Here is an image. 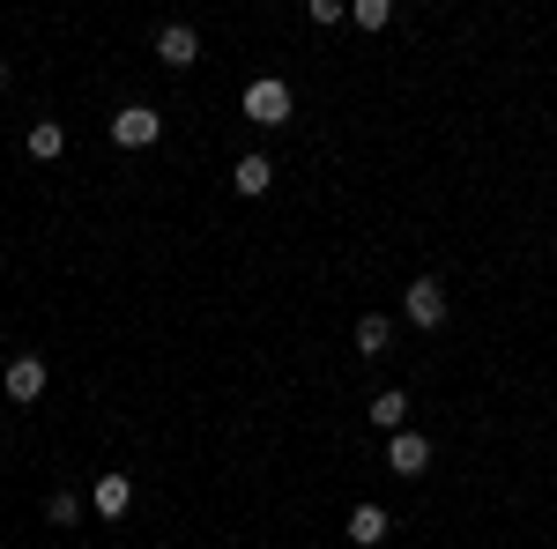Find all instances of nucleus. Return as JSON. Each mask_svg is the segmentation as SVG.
Masks as SVG:
<instances>
[{"label":"nucleus","instance_id":"nucleus-1","mask_svg":"<svg viewBox=\"0 0 557 549\" xmlns=\"http://www.w3.org/2000/svg\"><path fill=\"white\" fill-rule=\"evenodd\" d=\"M238 104H246V120H253V127H283V120L298 112V97H290V83H283V75L246 83V97H238Z\"/></svg>","mask_w":557,"mask_h":549},{"label":"nucleus","instance_id":"nucleus-2","mask_svg":"<svg viewBox=\"0 0 557 549\" xmlns=\"http://www.w3.org/2000/svg\"><path fill=\"white\" fill-rule=\"evenodd\" d=\"M112 141H120V149H157V141H164V112H157V104H120V112H112Z\"/></svg>","mask_w":557,"mask_h":549},{"label":"nucleus","instance_id":"nucleus-3","mask_svg":"<svg viewBox=\"0 0 557 549\" xmlns=\"http://www.w3.org/2000/svg\"><path fill=\"white\" fill-rule=\"evenodd\" d=\"M386 467H394V475H424L431 467V438L424 431H394V438H386Z\"/></svg>","mask_w":557,"mask_h":549},{"label":"nucleus","instance_id":"nucleus-4","mask_svg":"<svg viewBox=\"0 0 557 549\" xmlns=\"http://www.w3.org/2000/svg\"><path fill=\"white\" fill-rule=\"evenodd\" d=\"M157 60H164V67H194V60H201V30H194V23H164V30H157Z\"/></svg>","mask_w":557,"mask_h":549},{"label":"nucleus","instance_id":"nucleus-5","mask_svg":"<svg viewBox=\"0 0 557 549\" xmlns=\"http://www.w3.org/2000/svg\"><path fill=\"white\" fill-rule=\"evenodd\" d=\"M401 304H409V327H438V320H446V290H438V275H417Z\"/></svg>","mask_w":557,"mask_h":549},{"label":"nucleus","instance_id":"nucleus-6","mask_svg":"<svg viewBox=\"0 0 557 549\" xmlns=\"http://www.w3.org/2000/svg\"><path fill=\"white\" fill-rule=\"evenodd\" d=\"M0 386H8V401H23V409H30V401H45V357H15Z\"/></svg>","mask_w":557,"mask_h":549},{"label":"nucleus","instance_id":"nucleus-7","mask_svg":"<svg viewBox=\"0 0 557 549\" xmlns=\"http://www.w3.org/2000/svg\"><path fill=\"white\" fill-rule=\"evenodd\" d=\"M127 506H134V483H127V475H104V483L89 490V512H97V520H127Z\"/></svg>","mask_w":557,"mask_h":549},{"label":"nucleus","instance_id":"nucleus-8","mask_svg":"<svg viewBox=\"0 0 557 549\" xmlns=\"http://www.w3.org/2000/svg\"><path fill=\"white\" fill-rule=\"evenodd\" d=\"M386 527H394V512H380V506H349V542H357V549L386 542Z\"/></svg>","mask_w":557,"mask_h":549},{"label":"nucleus","instance_id":"nucleus-9","mask_svg":"<svg viewBox=\"0 0 557 549\" xmlns=\"http://www.w3.org/2000/svg\"><path fill=\"white\" fill-rule=\"evenodd\" d=\"M231 186H238V194H268V186H275V164H268V157H238Z\"/></svg>","mask_w":557,"mask_h":549},{"label":"nucleus","instance_id":"nucleus-10","mask_svg":"<svg viewBox=\"0 0 557 549\" xmlns=\"http://www.w3.org/2000/svg\"><path fill=\"white\" fill-rule=\"evenodd\" d=\"M386 341H394V320H386V312H364V320H357V349H364V357H386Z\"/></svg>","mask_w":557,"mask_h":549},{"label":"nucleus","instance_id":"nucleus-11","mask_svg":"<svg viewBox=\"0 0 557 549\" xmlns=\"http://www.w3.org/2000/svg\"><path fill=\"white\" fill-rule=\"evenodd\" d=\"M372 423L380 431H401L409 423V394H372Z\"/></svg>","mask_w":557,"mask_h":549},{"label":"nucleus","instance_id":"nucleus-12","mask_svg":"<svg viewBox=\"0 0 557 549\" xmlns=\"http://www.w3.org/2000/svg\"><path fill=\"white\" fill-rule=\"evenodd\" d=\"M60 149H67V127H52V120H38V127H30V157H38V164H52Z\"/></svg>","mask_w":557,"mask_h":549},{"label":"nucleus","instance_id":"nucleus-13","mask_svg":"<svg viewBox=\"0 0 557 549\" xmlns=\"http://www.w3.org/2000/svg\"><path fill=\"white\" fill-rule=\"evenodd\" d=\"M349 23L357 30H386L394 23V0H349Z\"/></svg>","mask_w":557,"mask_h":549},{"label":"nucleus","instance_id":"nucleus-14","mask_svg":"<svg viewBox=\"0 0 557 549\" xmlns=\"http://www.w3.org/2000/svg\"><path fill=\"white\" fill-rule=\"evenodd\" d=\"M45 520H52V527H75V520H83V498H75V490H52V498H45Z\"/></svg>","mask_w":557,"mask_h":549},{"label":"nucleus","instance_id":"nucleus-15","mask_svg":"<svg viewBox=\"0 0 557 549\" xmlns=\"http://www.w3.org/2000/svg\"><path fill=\"white\" fill-rule=\"evenodd\" d=\"M305 15H312L320 30H335V23H343V15H349V0H305Z\"/></svg>","mask_w":557,"mask_h":549},{"label":"nucleus","instance_id":"nucleus-16","mask_svg":"<svg viewBox=\"0 0 557 549\" xmlns=\"http://www.w3.org/2000/svg\"><path fill=\"white\" fill-rule=\"evenodd\" d=\"M0 83H8V60H0Z\"/></svg>","mask_w":557,"mask_h":549}]
</instances>
